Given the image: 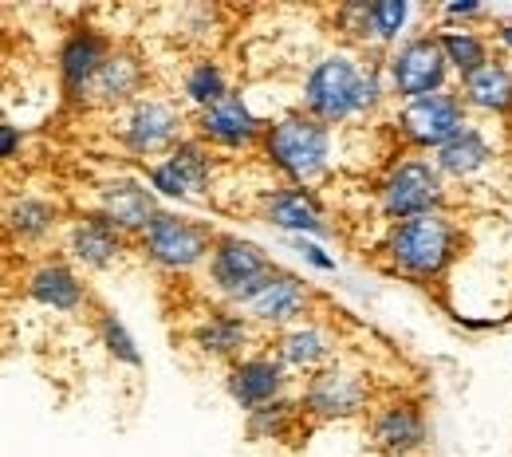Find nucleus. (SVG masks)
Segmentation results:
<instances>
[{
  "instance_id": "393cba45",
  "label": "nucleus",
  "mask_w": 512,
  "mask_h": 457,
  "mask_svg": "<svg viewBox=\"0 0 512 457\" xmlns=\"http://www.w3.org/2000/svg\"><path fill=\"white\" fill-rule=\"evenodd\" d=\"M4 229L20 245H40L60 229V205L36 194L12 197L4 209Z\"/></svg>"
},
{
  "instance_id": "f03ea898",
  "label": "nucleus",
  "mask_w": 512,
  "mask_h": 457,
  "mask_svg": "<svg viewBox=\"0 0 512 457\" xmlns=\"http://www.w3.org/2000/svg\"><path fill=\"white\" fill-rule=\"evenodd\" d=\"M260 150H264L268 166H276L288 178V186H308V182L323 178L331 166V127L304 111L284 115V119L268 123Z\"/></svg>"
},
{
  "instance_id": "6ab92c4d",
  "label": "nucleus",
  "mask_w": 512,
  "mask_h": 457,
  "mask_svg": "<svg viewBox=\"0 0 512 457\" xmlns=\"http://www.w3.org/2000/svg\"><path fill=\"white\" fill-rule=\"evenodd\" d=\"M115 48L107 44V36H99L95 28H75L60 44V56H56V71H60V83H64V95L83 103L91 79L99 75V67L107 64Z\"/></svg>"
},
{
  "instance_id": "0eeeda50",
  "label": "nucleus",
  "mask_w": 512,
  "mask_h": 457,
  "mask_svg": "<svg viewBox=\"0 0 512 457\" xmlns=\"http://www.w3.org/2000/svg\"><path fill=\"white\" fill-rule=\"evenodd\" d=\"M205 268H209L213 292L225 296L229 308H245V300L272 276L276 264L268 261V253H264L260 245H253V241L233 237V233H217Z\"/></svg>"
},
{
  "instance_id": "c85d7f7f",
  "label": "nucleus",
  "mask_w": 512,
  "mask_h": 457,
  "mask_svg": "<svg viewBox=\"0 0 512 457\" xmlns=\"http://www.w3.org/2000/svg\"><path fill=\"white\" fill-rule=\"evenodd\" d=\"M182 87H186V99H190L197 111H205L209 103H217L221 95H229V91H233L217 60H197V64H190Z\"/></svg>"
},
{
  "instance_id": "2eb2a0df",
  "label": "nucleus",
  "mask_w": 512,
  "mask_h": 457,
  "mask_svg": "<svg viewBox=\"0 0 512 457\" xmlns=\"http://www.w3.org/2000/svg\"><path fill=\"white\" fill-rule=\"evenodd\" d=\"M64 253L91 272H107L123 261L127 233H119L103 213H79L64 225Z\"/></svg>"
},
{
  "instance_id": "f8f14e48",
  "label": "nucleus",
  "mask_w": 512,
  "mask_h": 457,
  "mask_svg": "<svg viewBox=\"0 0 512 457\" xmlns=\"http://www.w3.org/2000/svg\"><path fill=\"white\" fill-rule=\"evenodd\" d=\"M146 178H150V190H158L162 197H178V201L201 197L213 182V150L197 134L182 138L166 158L150 162Z\"/></svg>"
},
{
  "instance_id": "f704fd0d",
  "label": "nucleus",
  "mask_w": 512,
  "mask_h": 457,
  "mask_svg": "<svg viewBox=\"0 0 512 457\" xmlns=\"http://www.w3.org/2000/svg\"><path fill=\"white\" fill-rule=\"evenodd\" d=\"M20 142H24L20 127H12V123H0V154H4V158H16Z\"/></svg>"
},
{
  "instance_id": "aec40b11",
  "label": "nucleus",
  "mask_w": 512,
  "mask_h": 457,
  "mask_svg": "<svg viewBox=\"0 0 512 457\" xmlns=\"http://www.w3.org/2000/svg\"><path fill=\"white\" fill-rule=\"evenodd\" d=\"M260 217L292 237H327V217H323L320 201L304 186H276L264 190L260 197Z\"/></svg>"
},
{
  "instance_id": "20e7f679",
  "label": "nucleus",
  "mask_w": 512,
  "mask_h": 457,
  "mask_svg": "<svg viewBox=\"0 0 512 457\" xmlns=\"http://www.w3.org/2000/svg\"><path fill=\"white\" fill-rule=\"evenodd\" d=\"M213 241H217V233L205 229L201 221L170 213V209H158V217L142 229L138 249H142L146 261L154 268H162V272H190V268L209 261Z\"/></svg>"
},
{
  "instance_id": "39448f33",
  "label": "nucleus",
  "mask_w": 512,
  "mask_h": 457,
  "mask_svg": "<svg viewBox=\"0 0 512 457\" xmlns=\"http://www.w3.org/2000/svg\"><path fill=\"white\" fill-rule=\"evenodd\" d=\"M300 406L308 414L312 426H327V422H347V418H367L375 406L371 394V379L355 367L331 363L316 375H308L304 391H300Z\"/></svg>"
},
{
  "instance_id": "423d86ee",
  "label": "nucleus",
  "mask_w": 512,
  "mask_h": 457,
  "mask_svg": "<svg viewBox=\"0 0 512 457\" xmlns=\"http://www.w3.org/2000/svg\"><path fill=\"white\" fill-rule=\"evenodd\" d=\"M386 79H390V95L398 103L446 91L449 60L442 52V40L422 32V36H410L398 48H390L386 52Z\"/></svg>"
},
{
  "instance_id": "6e6552de",
  "label": "nucleus",
  "mask_w": 512,
  "mask_h": 457,
  "mask_svg": "<svg viewBox=\"0 0 512 457\" xmlns=\"http://www.w3.org/2000/svg\"><path fill=\"white\" fill-rule=\"evenodd\" d=\"M446 201V182L442 170L430 158H402L386 170L383 186H379V209L390 221H406V217H422V213H442Z\"/></svg>"
},
{
  "instance_id": "f257e3e1",
  "label": "nucleus",
  "mask_w": 512,
  "mask_h": 457,
  "mask_svg": "<svg viewBox=\"0 0 512 457\" xmlns=\"http://www.w3.org/2000/svg\"><path fill=\"white\" fill-rule=\"evenodd\" d=\"M461 253V229L446 213H422L406 221H390L383 237V261L406 280H442Z\"/></svg>"
},
{
  "instance_id": "412c9836",
  "label": "nucleus",
  "mask_w": 512,
  "mask_h": 457,
  "mask_svg": "<svg viewBox=\"0 0 512 457\" xmlns=\"http://www.w3.org/2000/svg\"><path fill=\"white\" fill-rule=\"evenodd\" d=\"M142 83H146V64L127 48H115L107 64L99 67V75L91 79L83 107H107V111L130 107L134 99H142Z\"/></svg>"
},
{
  "instance_id": "7ed1b4c3",
  "label": "nucleus",
  "mask_w": 512,
  "mask_h": 457,
  "mask_svg": "<svg viewBox=\"0 0 512 457\" xmlns=\"http://www.w3.org/2000/svg\"><path fill=\"white\" fill-rule=\"evenodd\" d=\"M304 115L320 123H347L363 115V60L351 52H327L304 75Z\"/></svg>"
},
{
  "instance_id": "5701e85b",
  "label": "nucleus",
  "mask_w": 512,
  "mask_h": 457,
  "mask_svg": "<svg viewBox=\"0 0 512 457\" xmlns=\"http://www.w3.org/2000/svg\"><path fill=\"white\" fill-rule=\"evenodd\" d=\"M119 233L127 237H142V229L158 217V201H154V190H146V182H134V178H115L107 186H99V209Z\"/></svg>"
},
{
  "instance_id": "4468645a",
  "label": "nucleus",
  "mask_w": 512,
  "mask_h": 457,
  "mask_svg": "<svg viewBox=\"0 0 512 457\" xmlns=\"http://www.w3.org/2000/svg\"><path fill=\"white\" fill-rule=\"evenodd\" d=\"M193 131H197L201 142H209V146H221V150H245V146H256L268 127L256 119L253 107L245 103L241 91H229V95H221L217 103H209L205 111H197Z\"/></svg>"
},
{
  "instance_id": "c756f323",
  "label": "nucleus",
  "mask_w": 512,
  "mask_h": 457,
  "mask_svg": "<svg viewBox=\"0 0 512 457\" xmlns=\"http://www.w3.org/2000/svg\"><path fill=\"white\" fill-rule=\"evenodd\" d=\"M95 335H99V343L111 351L115 363H127V367H138V363H142V355H138V347H134V335H130L127 324H123L111 308H99V312H95Z\"/></svg>"
},
{
  "instance_id": "cd10ccee",
  "label": "nucleus",
  "mask_w": 512,
  "mask_h": 457,
  "mask_svg": "<svg viewBox=\"0 0 512 457\" xmlns=\"http://www.w3.org/2000/svg\"><path fill=\"white\" fill-rule=\"evenodd\" d=\"M438 40H442V52H446L449 60V71H457L461 79L465 75H473V71H481L485 64H493L489 60V40L485 36H477L473 28H446V32H438Z\"/></svg>"
},
{
  "instance_id": "2f4dec72",
  "label": "nucleus",
  "mask_w": 512,
  "mask_h": 457,
  "mask_svg": "<svg viewBox=\"0 0 512 457\" xmlns=\"http://www.w3.org/2000/svg\"><path fill=\"white\" fill-rule=\"evenodd\" d=\"M335 28H339L351 44H359V48H375V40H371V4H367V0L339 4V8H335Z\"/></svg>"
},
{
  "instance_id": "473e14b6",
  "label": "nucleus",
  "mask_w": 512,
  "mask_h": 457,
  "mask_svg": "<svg viewBox=\"0 0 512 457\" xmlns=\"http://www.w3.org/2000/svg\"><path fill=\"white\" fill-rule=\"evenodd\" d=\"M292 245H296V253L312 264V268H320V272H335V257H327L312 237H292Z\"/></svg>"
},
{
  "instance_id": "f3484780",
  "label": "nucleus",
  "mask_w": 512,
  "mask_h": 457,
  "mask_svg": "<svg viewBox=\"0 0 512 457\" xmlns=\"http://www.w3.org/2000/svg\"><path fill=\"white\" fill-rule=\"evenodd\" d=\"M249 339H253V320H249L241 308H209V312L190 327L193 351L205 355V359L237 363V359L249 355Z\"/></svg>"
},
{
  "instance_id": "72a5a7b5",
  "label": "nucleus",
  "mask_w": 512,
  "mask_h": 457,
  "mask_svg": "<svg viewBox=\"0 0 512 457\" xmlns=\"http://www.w3.org/2000/svg\"><path fill=\"white\" fill-rule=\"evenodd\" d=\"M489 12L481 8V4H473V0H453L446 4V20H485Z\"/></svg>"
},
{
  "instance_id": "1a4fd4ad",
  "label": "nucleus",
  "mask_w": 512,
  "mask_h": 457,
  "mask_svg": "<svg viewBox=\"0 0 512 457\" xmlns=\"http://www.w3.org/2000/svg\"><path fill=\"white\" fill-rule=\"evenodd\" d=\"M367 446L375 457H418L430 446L426 406L406 394H390L367 414Z\"/></svg>"
},
{
  "instance_id": "bb28decb",
  "label": "nucleus",
  "mask_w": 512,
  "mask_h": 457,
  "mask_svg": "<svg viewBox=\"0 0 512 457\" xmlns=\"http://www.w3.org/2000/svg\"><path fill=\"white\" fill-rule=\"evenodd\" d=\"M489 158H493V146L473 123L457 138H449L442 150H434V166L442 170V178H473L489 166Z\"/></svg>"
},
{
  "instance_id": "a878e982",
  "label": "nucleus",
  "mask_w": 512,
  "mask_h": 457,
  "mask_svg": "<svg viewBox=\"0 0 512 457\" xmlns=\"http://www.w3.org/2000/svg\"><path fill=\"white\" fill-rule=\"evenodd\" d=\"M461 99L465 107H477L485 115H509L512 111V67L485 64L481 71L461 79Z\"/></svg>"
},
{
  "instance_id": "7c9ffc66",
  "label": "nucleus",
  "mask_w": 512,
  "mask_h": 457,
  "mask_svg": "<svg viewBox=\"0 0 512 457\" xmlns=\"http://www.w3.org/2000/svg\"><path fill=\"white\" fill-rule=\"evenodd\" d=\"M410 20V4L406 0H375L371 4V40L375 48L386 44V48H398V36Z\"/></svg>"
},
{
  "instance_id": "9d476101",
  "label": "nucleus",
  "mask_w": 512,
  "mask_h": 457,
  "mask_svg": "<svg viewBox=\"0 0 512 457\" xmlns=\"http://www.w3.org/2000/svg\"><path fill=\"white\" fill-rule=\"evenodd\" d=\"M186 134V115L158 95H142L119 115V142L138 158H166Z\"/></svg>"
},
{
  "instance_id": "dca6fc26",
  "label": "nucleus",
  "mask_w": 512,
  "mask_h": 457,
  "mask_svg": "<svg viewBox=\"0 0 512 457\" xmlns=\"http://www.w3.org/2000/svg\"><path fill=\"white\" fill-rule=\"evenodd\" d=\"M225 391L229 398L249 414L264 402H276L288 391V367L276 359V351H256L237 363H229L225 371Z\"/></svg>"
},
{
  "instance_id": "4be33fe9",
  "label": "nucleus",
  "mask_w": 512,
  "mask_h": 457,
  "mask_svg": "<svg viewBox=\"0 0 512 457\" xmlns=\"http://www.w3.org/2000/svg\"><path fill=\"white\" fill-rule=\"evenodd\" d=\"M335 347H339V339H335L331 327L320 324V320H304V324L284 327V331L276 335V343H272L276 359H280L288 371H308V375L331 367Z\"/></svg>"
},
{
  "instance_id": "ddd939ff",
  "label": "nucleus",
  "mask_w": 512,
  "mask_h": 457,
  "mask_svg": "<svg viewBox=\"0 0 512 457\" xmlns=\"http://www.w3.org/2000/svg\"><path fill=\"white\" fill-rule=\"evenodd\" d=\"M241 312H245L253 324L280 327V331H284V327H292V324H304V316L312 312V288H308L300 276H292V272H284V268H272V276L245 300Z\"/></svg>"
},
{
  "instance_id": "9b49d317",
  "label": "nucleus",
  "mask_w": 512,
  "mask_h": 457,
  "mask_svg": "<svg viewBox=\"0 0 512 457\" xmlns=\"http://www.w3.org/2000/svg\"><path fill=\"white\" fill-rule=\"evenodd\" d=\"M469 127L465 115V99L453 91H438V95H422L398 107L394 115V131L406 146L414 150H442L449 138Z\"/></svg>"
},
{
  "instance_id": "a211bd4d",
  "label": "nucleus",
  "mask_w": 512,
  "mask_h": 457,
  "mask_svg": "<svg viewBox=\"0 0 512 457\" xmlns=\"http://www.w3.org/2000/svg\"><path fill=\"white\" fill-rule=\"evenodd\" d=\"M24 296L36 300L40 308H52V312H79L91 304V292L87 284L79 280V272L60 257H44L28 268L24 276Z\"/></svg>"
},
{
  "instance_id": "b1692460",
  "label": "nucleus",
  "mask_w": 512,
  "mask_h": 457,
  "mask_svg": "<svg viewBox=\"0 0 512 457\" xmlns=\"http://www.w3.org/2000/svg\"><path fill=\"white\" fill-rule=\"evenodd\" d=\"M312 430L300 398H276V402H264L245 414V434L249 442L260 446H300V438Z\"/></svg>"
},
{
  "instance_id": "c9c22d12",
  "label": "nucleus",
  "mask_w": 512,
  "mask_h": 457,
  "mask_svg": "<svg viewBox=\"0 0 512 457\" xmlns=\"http://www.w3.org/2000/svg\"><path fill=\"white\" fill-rule=\"evenodd\" d=\"M497 40H501L505 48H512V20H501V24H497Z\"/></svg>"
}]
</instances>
